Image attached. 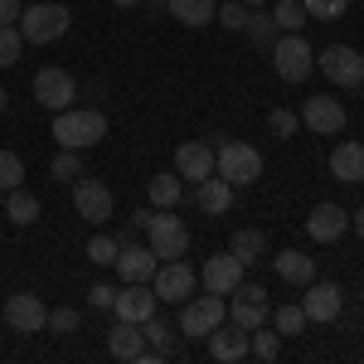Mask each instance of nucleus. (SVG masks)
I'll return each instance as SVG.
<instances>
[{
	"instance_id": "6ab92c4d",
	"label": "nucleus",
	"mask_w": 364,
	"mask_h": 364,
	"mask_svg": "<svg viewBox=\"0 0 364 364\" xmlns=\"http://www.w3.org/2000/svg\"><path fill=\"white\" fill-rule=\"evenodd\" d=\"M209 355L219 364H238V360H248V331H238L233 321H224L214 336H209Z\"/></svg>"
},
{
	"instance_id": "2f4dec72",
	"label": "nucleus",
	"mask_w": 364,
	"mask_h": 364,
	"mask_svg": "<svg viewBox=\"0 0 364 364\" xmlns=\"http://www.w3.org/2000/svg\"><path fill=\"white\" fill-rule=\"evenodd\" d=\"M20 185H25V161L15 151H0V195H10Z\"/></svg>"
},
{
	"instance_id": "4468645a",
	"label": "nucleus",
	"mask_w": 364,
	"mask_h": 364,
	"mask_svg": "<svg viewBox=\"0 0 364 364\" xmlns=\"http://www.w3.org/2000/svg\"><path fill=\"white\" fill-rule=\"evenodd\" d=\"M243 272H248V262H238L233 252H214L209 262H204V272H199V282L209 287V291H219V296H233V287L243 282Z\"/></svg>"
},
{
	"instance_id": "c9c22d12",
	"label": "nucleus",
	"mask_w": 364,
	"mask_h": 364,
	"mask_svg": "<svg viewBox=\"0 0 364 364\" xmlns=\"http://www.w3.org/2000/svg\"><path fill=\"white\" fill-rule=\"evenodd\" d=\"M78 170H83L78 151H58L54 166H49V175H54V180H63V185H73V180H78Z\"/></svg>"
},
{
	"instance_id": "dca6fc26",
	"label": "nucleus",
	"mask_w": 364,
	"mask_h": 364,
	"mask_svg": "<svg viewBox=\"0 0 364 364\" xmlns=\"http://www.w3.org/2000/svg\"><path fill=\"white\" fill-rule=\"evenodd\" d=\"M340 306H345V296H340L336 282H311L306 296H301V311H306V321H316V326H331L340 316Z\"/></svg>"
},
{
	"instance_id": "4be33fe9",
	"label": "nucleus",
	"mask_w": 364,
	"mask_h": 364,
	"mask_svg": "<svg viewBox=\"0 0 364 364\" xmlns=\"http://www.w3.org/2000/svg\"><path fill=\"white\" fill-rule=\"evenodd\" d=\"M195 204L204 209V214H224L228 204H233V185H228L224 175H209V180L195 185Z\"/></svg>"
},
{
	"instance_id": "cd10ccee",
	"label": "nucleus",
	"mask_w": 364,
	"mask_h": 364,
	"mask_svg": "<svg viewBox=\"0 0 364 364\" xmlns=\"http://www.w3.org/2000/svg\"><path fill=\"white\" fill-rule=\"evenodd\" d=\"M248 355H252V360H267V364H272V360L282 355V336L272 331V326H257V331H248Z\"/></svg>"
},
{
	"instance_id": "2eb2a0df",
	"label": "nucleus",
	"mask_w": 364,
	"mask_h": 364,
	"mask_svg": "<svg viewBox=\"0 0 364 364\" xmlns=\"http://www.w3.org/2000/svg\"><path fill=\"white\" fill-rule=\"evenodd\" d=\"M112 311H117V321H151L156 316V291H151V282H127L122 291H117V301H112Z\"/></svg>"
},
{
	"instance_id": "b1692460",
	"label": "nucleus",
	"mask_w": 364,
	"mask_h": 364,
	"mask_svg": "<svg viewBox=\"0 0 364 364\" xmlns=\"http://www.w3.org/2000/svg\"><path fill=\"white\" fill-rule=\"evenodd\" d=\"M166 10L180 20V25H190V29H204L209 20H214V0H166Z\"/></svg>"
},
{
	"instance_id": "49530a36",
	"label": "nucleus",
	"mask_w": 364,
	"mask_h": 364,
	"mask_svg": "<svg viewBox=\"0 0 364 364\" xmlns=\"http://www.w3.org/2000/svg\"><path fill=\"white\" fill-rule=\"evenodd\" d=\"M112 5H127V10H132V5H141V0H112Z\"/></svg>"
},
{
	"instance_id": "bb28decb",
	"label": "nucleus",
	"mask_w": 364,
	"mask_h": 364,
	"mask_svg": "<svg viewBox=\"0 0 364 364\" xmlns=\"http://www.w3.org/2000/svg\"><path fill=\"white\" fill-rule=\"evenodd\" d=\"M5 219H10V224H34V219H39V199L34 195H25V190H10V195H5Z\"/></svg>"
},
{
	"instance_id": "aec40b11",
	"label": "nucleus",
	"mask_w": 364,
	"mask_h": 364,
	"mask_svg": "<svg viewBox=\"0 0 364 364\" xmlns=\"http://www.w3.org/2000/svg\"><path fill=\"white\" fill-rule=\"evenodd\" d=\"M331 175H336L340 185H360L364 180V146L360 141H340L336 151H331Z\"/></svg>"
},
{
	"instance_id": "20e7f679",
	"label": "nucleus",
	"mask_w": 364,
	"mask_h": 364,
	"mask_svg": "<svg viewBox=\"0 0 364 364\" xmlns=\"http://www.w3.org/2000/svg\"><path fill=\"white\" fill-rule=\"evenodd\" d=\"M146 248L156 252L161 262L185 257V248H190V228H185V219H180L175 209H156L151 224H146Z\"/></svg>"
},
{
	"instance_id": "a211bd4d",
	"label": "nucleus",
	"mask_w": 364,
	"mask_h": 364,
	"mask_svg": "<svg viewBox=\"0 0 364 364\" xmlns=\"http://www.w3.org/2000/svg\"><path fill=\"white\" fill-rule=\"evenodd\" d=\"M117 277L122 282H151L156 277V267H161V257L151 248H132V243H122V252H117Z\"/></svg>"
},
{
	"instance_id": "79ce46f5",
	"label": "nucleus",
	"mask_w": 364,
	"mask_h": 364,
	"mask_svg": "<svg viewBox=\"0 0 364 364\" xmlns=\"http://www.w3.org/2000/svg\"><path fill=\"white\" fill-rule=\"evenodd\" d=\"M87 301H92V306H102V311H112L117 287H107V282H92V287H87Z\"/></svg>"
},
{
	"instance_id": "a19ab883",
	"label": "nucleus",
	"mask_w": 364,
	"mask_h": 364,
	"mask_svg": "<svg viewBox=\"0 0 364 364\" xmlns=\"http://www.w3.org/2000/svg\"><path fill=\"white\" fill-rule=\"evenodd\" d=\"M49 331H58V336H73V331H78V311H73V306L49 311Z\"/></svg>"
},
{
	"instance_id": "de8ad7c7",
	"label": "nucleus",
	"mask_w": 364,
	"mask_h": 364,
	"mask_svg": "<svg viewBox=\"0 0 364 364\" xmlns=\"http://www.w3.org/2000/svg\"><path fill=\"white\" fill-rule=\"evenodd\" d=\"M5 102H10V97H5V87H0V112H5Z\"/></svg>"
},
{
	"instance_id": "a18cd8bd",
	"label": "nucleus",
	"mask_w": 364,
	"mask_h": 364,
	"mask_svg": "<svg viewBox=\"0 0 364 364\" xmlns=\"http://www.w3.org/2000/svg\"><path fill=\"white\" fill-rule=\"evenodd\" d=\"M355 233H360V238H364V209H360V214H355Z\"/></svg>"
},
{
	"instance_id": "7c9ffc66",
	"label": "nucleus",
	"mask_w": 364,
	"mask_h": 364,
	"mask_svg": "<svg viewBox=\"0 0 364 364\" xmlns=\"http://www.w3.org/2000/svg\"><path fill=\"white\" fill-rule=\"evenodd\" d=\"M306 326H311V321H306V311H301V306H277V311H272V331H277L282 340L301 336Z\"/></svg>"
},
{
	"instance_id": "f704fd0d",
	"label": "nucleus",
	"mask_w": 364,
	"mask_h": 364,
	"mask_svg": "<svg viewBox=\"0 0 364 364\" xmlns=\"http://www.w3.org/2000/svg\"><path fill=\"white\" fill-rule=\"evenodd\" d=\"M248 39L257 49H272V39H277V25H272V15H248Z\"/></svg>"
},
{
	"instance_id": "4c0bfd02",
	"label": "nucleus",
	"mask_w": 364,
	"mask_h": 364,
	"mask_svg": "<svg viewBox=\"0 0 364 364\" xmlns=\"http://www.w3.org/2000/svg\"><path fill=\"white\" fill-rule=\"evenodd\" d=\"M267 127H272V136H277V141H291V136H296V127H301V117L287 112V107H272Z\"/></svg>"
},
{
	"instance_id": "6e6552de",
	"label": "nucleus",
	"mask_w": 364,
	"mask_h": 364,
	"mask_svg": "<svg viewBox=\"0 0 364 364\" xmlns=\"http://www.w3.org/2000/svg\"><path fill=\"white\" fill-rule=\"evenodd\" d=\"M151 291H156V301H170V306H185L190 296H195V267L185 262V257H170L156 267V277H151Z\"/></svg>"
},
{
	"instance_id": "72a5a7b5",
	"label": "nucleus",
	"mask_w": 364,
	"mask_h": 364,
	"mask_svg": "<svg viewBox=\"0 0 364 364\" xmlns=\"http://www.w3.org/2000/svg\"><path fill=\"white\" fill-rule=\"evenodd\" d=\"M20 49H25V34H20V25H0V68L20 63Z\"/></svg>"
},
{
	"instance_id": "ea45409f",
	"label": "nucleus",
	"mask_w": 364,
	"mask_h": 364,
	"mask_svg": "<svg viewBox=\"0 0 364 364\" xmlns=\"http://www.w3.org/2000/svg\"><path fill=\"white\" fill-rule=\"evenodd\" d=\"M301 5H306V15H316V20H340L350 10V0H301Z\"/></svg>"
},
{
	"instance_id": "9d476101",
	"label": "nucleus",
	"mask_w": 364,
	"mask_h": 364,
	"mask_svg": "<svg viewBox=\"0 0 364 364\" xmlns=\"http://www.w3.org/2000/svg\"><path fill=\"white\" fill-rule=\"evenodd\" d=\"M296 117H301V127L316 132V136H336V132H345V107H340V97H331V92H311Z\"/></svg>"
},
{
	"instance_id": "1a4fd4ad",
	"label": "nucleus",
	"mask_w": 364,
	"mask_h": 364,
	"mask_svg": "<svg viewBox=\"0 0 364 364\" xmlns=\"http://www.w3.org/2000/svg\"><path fill=\"white\" fill-rule=\"evenodd\" d=\"M34 102L49 107V112H68L78 102V83L68 68H39L34 73Z\"/></svg>"
},
{
	"instance_id": "7ed1b4c3",
	"label": "nucleus",
	"mask_w": 364,
	"mask_h": 364,
	"mask_svg": "<svg viewBox=\"0 0 364 364\" xmlns=\"http://www.w3.org/2000/svg\"><path fill=\"white\" fill-rule=\"evenodd\" d=\"M214 175H224L233 190L252 185V180L262 175L257 146H248V141H219V146H214Z\"/></svg>"
},
{
	"instance_id": "e433bc0d",
	"label": "nucleus",
	"mask_w": 364,
	"mask_h": 364,
	"mask_svg": "<svg viewBox=\"0 0 364 364\" xmlns=\"http://www.w3.org/2000/svg\"><path fill=\"white\" fill-rule=\"evenodd\" d=\"M117 252H122V238H107V233H97V238L87 243V257H92V262H102V267H112Z\"/></svg>"
},
{
	"instance_id": "09e8293b",
	"label": "nucleus",
	"mask_w": 364,
	"mask_h": 364,
	"mask_svg": "<svg viewBox=\"0 0 364 364\" xmlns=\"http://www.w3.org/2000/svg\"><path fill=\"white\" fill-rule=\"evenodd\" d=\"M243 5H262V0H243Z\"/></svg>"
},
{
	"instance_id": "0eeeda50",
	"label": "nucleus",
	"mask_w": 364,
	"mask_h": 364,
	"mask_svg": "<svg viewBox=\"0 0 364 364\" xmlns=\"http://www.w3.org/2000/svg\"><path fill=\"white\" fill-rule=\"evenodd\" d=\"M316 68H321L336 87H350V92L364 83V54H360V49H350V44H331V49H321V54H316Z\"/></svg>"
},
{
	"instance_id": "f3484780",
	"label": "nucleus",
	"mask_w": 364,
	"mask_h": 364,
	"mask_svg": "<svg viewBox=\"0 0 364 364\" xmlns=\"http://www.w3.org/2000/svg\"><path fill=\"white\" fill-rule=\"evenodd\" d=\"M345 228H350V209H340V204H316V209L306 214L311 243H336Z\"/></svg>"
},
{
	"instance_id": "c03bdc74",
	"label": "nucleus",
	"mask_w": 364,
	"mask_h": 364,
	"mask_svg": "<svg viewBox=\"0 0 364 364\" xmlns=\"http://www.w3.org/2000/svg\"><path fill=\"white\" fill-rule=\"evenodd\" d=\"M20 0H0V25H20Z\"/></svg>"
},
{
	"instance_id": "f8f14e48",
	"label": "nucleus",
	"mask_w": 364,
	"mask_h": 364,
	"mask_svg": "<svg viewBox=\"0 0 364 364\" xmlns=\"http://www.w3.org/2000/svg\"><path fill=\"white\" fill-rule=\"evenodd\" d=\"M5 326H15L20 336H34V331L49 326V306H44L34 291H15V296L5 301Z\"/></svg>"
},
{
	"instance_id": "c756f323",
	"label": "nucleus",
	"mask_w": 364,
	"mask_h": 364,
	"mask_svg": "<svg viewBox=\"0 0 364 364\" xmlns=\"http://www.w3.org/2000/svg\"><path fill=\"white\" fill-rule=\"evenodd\" d=\"M224 321H233L238 331H257V326H267V306H257V301H243V296H233V311H228Z\"/></svg>"
},
{
	"instance_id": "58836bf2",
	"label": "nucleus",
	"mask_w": 364,
	"mask_h": 364,
	"mask_svg": "<svg viewBox=\"0 0 364 364\" xmlns=\"http://www.w3.org/2000/svg\"><path fill=\"white\" fill-rule=\"evenodd\" d=\"M248 15H252V10L243 5V0H228V5H219V10H214V20H219L224 29H243V25H248Z\"/></svg>"
},
{
	"instance_id": "9b49d317",
	"label": "nucleus",
	"mask_w": 364,
	"mask_h": 364,
	"mask_svg": "<svg viewBox=\"0 0 364 364\" xmlns=\"http://www.w3.org/2000/svg\"><path fill=\"white\" fill-rule=\"evenodd\" d=\"M73 209L83 214L87 224H107L117 204H112V190H107L102 180H83V175H78V180H73Z\"/></svg>"
},
{
	"instance_id": "f03ea898",
	"label": "nucleus",
	"mask_w": 364,
	"mask_h": 364,
	"mask_svg": "<svg viewBox=\"0 0 364 364\" xmlns=\"http://www.w3.org/2000/svg\"><path fill=\"white\" fill-rule=\"evenodd\" d=\"M73 25V15H68V5H58V0H39V5H25L20 10V34H25V44H54L63 39Z\"/></svg>"
},
{
	"instance_id": "393cba45",
	"label": "nucleus",
	"mask_w": 364,
	"mask_h": 364,
	"mask_svg": "<svg viewBox=\"0 0 364 364\" xmlns=\"http://www.w3.org/2000/svg\"><path fill=\"white\" fill-rule=\"evenodd\" d=\"M180 199H185V180H180L175 170H161V175L151 180V204H156V209H175Z\"/></svg>"
},
{
	"instance_id": "473e14b6",
	"label": "nucleus",
	"mask_w": 364,
	"mask_h": 364,
	"mask_svg": "<svg viewBox=\"0 0 364 364\" xmlns=\"http://www.w3.org/2000/svg\"><path fill=\"white\" fill-rule=\"evenodd\" d=\"M141 336H146V345H151V350H161V355H170V350H175V331H170L166 321H156V316H151V321H141Z\"/></svg>"
},
{
	"instance_id": "c85d7f7f",
	"label": "nucleus",
	"mask_w": 364,
	"mask_h": 364,
	"mask_svg": "<svg viewBox=\"0 0 364 364\" xmlns=\"http://www.w3.org/2000/svg\"><path fill=\"white\" fill-rule=\"evenodd\" d=\"M262 248H267V238H262L257 228H238V233H233V243H228V252H233L238 262H257Z\"/></svg>"
},
{
	"instance_id": "412c9836",
	"label": "nucleus",
	"mask_w": 364,
	"mask_h": 364,
	"mask_svg": "<svg viewBox=\"0 0 364 364\" xmlns=\"http://www.w3.org/2000/svg\"><path fill=\"white\" fill-rule=\"evenodd\" d=\"M272 267H277V277L291 282V287H311V282H316V257L301 252V248H282Z\"/></svg>"
},
{
	"instance_id": "ddd939ff",
	"label": "nucleus",
	"mask_w": 364,
	"mask_h": 364,
	"mask_svg": "<svg viewBox=\"0 0 364 364\" xmlns=\"http://www.w3.org/2000/svg\"><path fill=\"white\" fill-rule=\"evenodd\" d=\"M175 175L180 180H209L214 175V141H185V146H175Z\"/></svg>"
},
{
	"instance_id": "f257e3e1",
	"label": "nucleus",
	"mask_w": 364,
	"mask_h": 364,
	"mask_svg": "<svg viewBox=\"0 0 364 364\" xmlns=\"http://www.w3.org/2000/svg\"><path fill=\"white\" fill-rule=\"evenodd\" d=\"M107 136V117L97 107H68V112H54V141L58 151H87Z\"/></svg>"
},
{
	"instance_id": "423d86ee",
	"label": "nucleus",
	"mask_w": 364,
	"mask_h": 364,
	"mask_svg": "<svg viewBox=\"0 0 364 364\" xmlns=\"http://www.w3.org/2000/svg\"><path fill=\"white\" fill-rule=\"evenodd\" d=\"M272 68H277L282 83H306L311 78V63H316V54H311V44L301 39V34H282V39H272Z\"/></svg>"
},
{
	"instance_id": "37998d69",
	"label": "nucleus",
	"mask_w": 364,
	"mask_h": 364,
	"mask_svg": "<svg viewBox=\"0 0 364 364\" xmlns=\"http://www.w3.org/2000/svg\"><path fill=\"white\" fill-rule=\"evenodd\" d=\"M233 296H243V301H257V306H267V287H248V282H238V287H233Z\"/></svg>"
},
{
	"instance_id": "a878e982",
	"label": "nucleus",
	"mask_w": 364,
	"mask_h": 364,
	"mask_svg": "<svg viewBox=\"0 0 364 364\" xmlns=\"http://www.w3.org/2000/svg\"><path fill=\"white\" fill-rule=\"evenodd\" d=\"M306 20H311V15H306L301 0H277V5H272V25H277L282 34H301Z\"/></svg>"
},
{
	"instance_id": "39448f33",
	"label": "nucleus",
	"mask_w": 364,
	"mask_h": 364,
	"mask_svg": "<svg viewBox=\"0 0 364 364\" xmlns=\"http://www.w3.org/2000/svg\"><path fill=\"white\" fill-rule=\"evenodd\" d=\"M224 316H228V306H224V296H219V291L190 296L185 311H180V336H185V340H209L219 326H224Z\"/></svg>"
},
{
	"instance_id": "5701e85b",
	"label": "nucleus",
	"mask_w": 364,
	"mask_h": 364,
	"mask_svg": "<svg viewBox=\"0 0 364 364\" xmlns=\"http://www.w3.org/2000/svg\"><path fill=\"white\" fill-rule=\"evenodd\" d=\"M107 350H112L117 360H136L141 350H146V336H141L136 321H117L112 331H107Z\"/></svg>"
}]
</instances>
